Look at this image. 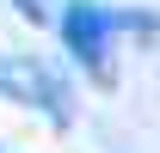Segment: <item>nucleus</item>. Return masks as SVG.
<instances>
[{"label":"nucleus","instance_id":"nucleus-1","mask_svg":"<svg viewBox=\"0 0 160 153\" xmlns=\"http://www.w3.org/2000/svg\"><path fill=\"white\" fill-rule=\"evenodd\" d=\"M117 25H123V12L99 6V0H68L62 6V43L74 49V61L99 86H111V31Z\"/></svg>","mask_w":160,"mask_h":153},{"label":"nucleus","instance_id":"nucleus-2","mask_svg":"<svg viewBox=\"0 0 160 153\" xmlns=\"http://www.w3.org/2000/svg\"><path fill=\"white\" fill-rule=\"evenodd\" d=\"M0 92L12 98V104H37L49 123H68V92H62L56 74L37 67L31 55H6L0 61Z\"/></svg>","mask_w":160,"mask_h":153}]
</instances>
